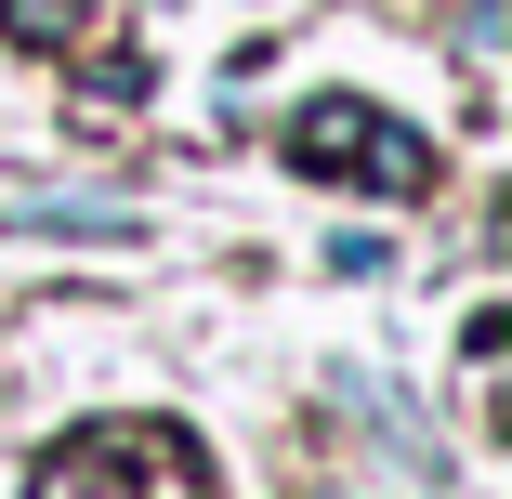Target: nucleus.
I'll return each instance as SVG.
<instances>
[{
	"instance_id": "7ed1b4c3",
	"label": "nucleus",
	"mask_w": 512,
	"mask_h": 499,
	"mask_svg": "<svg viewBox=\"0 0 512 499\" xmlns=\"http://www.w3.org/2000/svg\"><path fill=\"white\" fill-rule=\"evenodd\" d=\"M0 27H14V40H79V0H14Z\"/></svg>"
},
{
	"instance_id": "f257e3e1",
	"label": "nucleus",
	"mask_w": 512,
	"mask_h": 499,
	"mask_svg": "<svg viewBox=\"0 0 512 499\" xmlns=\"http://www.w3.org/2000/svg\"><path fill=\"white\" fill-rule=\"evenodd\" d=\"M27 499H211V460L184 421H92V434L40 447Z\"/></svg>"
},
{
	"instance_id": "f03ea898",
	"label": "nucleus",
	"mask_w": 512,
	"mask_h": 499,
	"mask_svg": "<svg viewBox=\"0 0 512 499\" xmlns=\"http://www.w3.org/2000/svg\"><path fill=\"white\" fill-rule=\"evenodd\" d=\"M289 158L316 184H355V197H421L434 184V145L407 132L394 106H368V92H316V106L289 119Z\"/></svg>"
}]
</instances>
